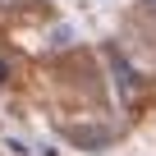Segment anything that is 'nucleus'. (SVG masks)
<instances>
[{
    "label": "nucleus",
    "instance_id": "obj_2",
    "mask_svg": "<svg viewBox=\"0 0 156 156\" xmlns=\"http://www.w3.org/2000/svg\"><path fill=\"white\" fill-rule=\"evenodd\" d=\"M5 83H9V60L0 55V87H5Z\"/></svg>",
    "mask_w": 156,
    "mask_h": 156
},
{
    "label": "nucleus",
    "instance_id": "obj_1",
    "mask_svg": "<svg viewBox=\"0 0 156 156\" xmlns=\"http://www.w3.org/2000/svg\"><path fill=\"white\" fill-rule=\"evenodd\" d=\"M23 5H28V0H0V14H19Z\"/></svg>",
    "mask_w": 156,
    "mask_h": 156
},
{
    "label": "nucleus",
    "instance_id": "obj_3",
    "mask_svg": "<svg viewBox=\"0 0 156 156\" xmlns=\"http://www.w3.org/2000/svg\"><path fill=\"white\" fill-rule=\"evenodd\" d=\"M142 5H147V9H156V0H142Z\"/></svg>",
    "mask_w": 156,
    "mask_h": 156
}]
</instances>
